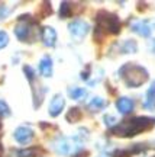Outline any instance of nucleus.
<instances>
[{
	"mask_svg": "<svg viewBox=\"0 0 155 157\" xmlns=\"http://www.w3.org/2000/svg\"><path fill=\"white\" fill-rule=\"evenodd\" d=\"M154 122L155 119H152V118L136 117L117 124L113 128V134L117 135V137H133V135L141 134L145 129H149L154 125Z\"/></svg>",
	"mask_w": 155,
	"mask_h": 157,
	"instance_id": "f257e3e1",
	"label": "nucleus"
},
{
	"mask_svg": "<svg viewBox=\"0 0 155 157\" xmlns=\"http://www.w3.org/2000/svg\"><path fill=\"white\" fill-rule=\"evenodd\" d=\"M119 77L123 78V82L126 83L127 87H141L142 84L149 78L148 70L139 64H133V63H127L125 66L119 68Z\"/></svg>",
	"mask_w": 155,
	"mask_h": 157,
	"instance_id": "f03ea898",
	"label": "nucleus"
},
{
	"mask_svg": "<svg viewBox=\"0 0 155 157\" xmlns=\"http://www.w3.org/2000/svg\"><path fill=\"white\" fill-rule=\"evenodd\" d=\"M83 147V143L78 140L77 135L74 137H65L60 135L52 141V148L61 156H71L74 153H78Z\"/></svg>",
	"mask_w": 155,
	"mask_h": 157,
	"instance_id": "7ed1b4c3",
	"label": "nucleus"
},
{
	"mask_svg": "<svg viewBox=\"0 0 155 157\" xmlns=\"http://www.w3.org/2000/svg\"><path fill=\"white\" fill-rule=\"evenodd\" d=\"M96 21H97V26L101 28L103 31L106 29L109 34H119L120 32V21L116 15H112L107 12H99Z\"/></svg>",
	"mask_w": 155,
	"mask_h": 157,
	"instance_id": "20e7f679",
	"label": "nucleus"
},
{
	"mask_svg": "<svg viewBox=\"0 0 155 157\" xmlns=\"http://www.w3.org/2000/svg\"><path fill=\"white\" fill-rule=\"evenodd\" d=\"M89 31L90 25L84 19H76L68 25V32H70V35L72 36L74 41H81L86 35L89 34Z\"/></svg>",
	"mask_w": 155,
	"mask_h": 157,
	"instance_id": "39448f33",
	"label": "nucleus"
},
{
	"mask_svg": "<svg viewBox=\"0 0 155 157\" xmlns=\"http://www.w3.org/2000/svg\"><path fill=\"white\" fill-rule=\"evenodd\" d=\"M154 29H155V21L138 19V21H133L131 23V31L138 34L139 36H144V38H149Z\"/></svg>",
	"mask_w": 155,
	"mask_h": 157,
	"instance_id": "423d86ee",
	"label": "nucleus"
},
{
	"mask_svg": "<svg viewBox=\"0 0 155 157\" xmlns=\"http://www.w3.org/2000/svg\"><path fill=\"white\" fill-rule=\"evenodd\" d=\"M35 137V132H33L32 128H29L26 125H20L15 129L13 132V138L16 140V143H19L20 146H28L29 143L33 140Z\"/></svg>",
	"mask_w": 155,
	"mask_h": 157,
	"instance_id": "0eeeda50",
	"label": "nucleus"
},
{
	"mask_svg": "<svg viewBox=\"0 0 155 157\" xmlns=\"http://www.w3.org/2000/svg\"><path fill=\"white\" fill-rule=\"evenodd\" d=\"M28 16L25 15V17H20V22L15 26V35L19 41H28L29 34H31V23L28 22Z\"/></svg>",
	"mask_w": 155,
	"mask_h": 157,
	"instance_id": "6e6552de",
	"label": "nucleus"
},
{
	"mask_svg": "<svg viewBox=\"0 0 155 157\" xmlns=\"http://www.w3.org/2000/svg\"><path fill=\"white\" fill-rule=\"evenodd\" d=\"M65 106V99L62 95H55L50 102V106H48V113L51 117H58L62 112V109Z\"/></svg>",
	"mask_w": 155,
	"mask_h": 157,
	"instance_id": "1a4fd4ad",
	"label": "nucleus"
},
{
	"mask_svg": "<svg viewBox=\"0 0 155 157\" xmlns=\"http://www.w3.org/2000/svg\"><path fill=\"white\" fill-rule=\"evenodd\" d=\"M133 108H135V102H133V99L127 98V96H120V98L116 101L117 112L122 113V115H127V113H131L133 111Z\"/></svg>",
	"mask_w": 155,
	"mask_h": 157,
	"instance_id": "9d476101",
	"label": "nucleus"
},
{
	"mask_svg": "<svg viewBox=\"0 0 155 157\" xmlns=\"http://www.w3.org/2000/svg\"><path fill=\"white\" fill-rule=\"evenodd\" d=\"M41 38L45 47H54L57 42V32L52 26H44L41 31Z\"/></svg>",
	"mask_w": 155,
	"mask_h": 157,
	"instance_id": "9b49d317",
	"label": "nucleus"
},
{
	"mask_svg": "<svg viewBox=\"0 0 155 157\" xmlns=\"http://www.w3.org/2000/svg\"><path fill=\"white\" fill-rule=\"evenodd\" d=\"M52 68H54V64H52V58L50 56H44L39 61L38 70L39 74L42 77H51L52 76Z\"/></svg>",
	"mask_w": 155,
	"mask_h": 157,
	"instance_id": "f8f14e48",
	"label": "nucleus"
},
{
	"mask_svg": "<svg viewBox=\"0 0 155 157\" xmlns=\"http://www.w3.org/2000/svg\"><path fill=\"white\" fill-rule=\"evenodd\" d=\"M144 108L146 111H155V80L151 83V86L146 90L144 101Z\"/></svg>",
	"mask_w": 155,
	"mask_h": 157,
	"instance_id": "ddd939ff",
	"label": "nucleus"
},
{
	"mask_svg": "<svg viewBox=\"0 0 155 157\" xmlns=\"http://www.w3.org/2000/svg\"><path fill=\"white\" fill-rule=\"evenodd\" d=\"M107 106V101H105L103 98H100V96H94L90 99V102L87 103V108H89L91 112H99L101 109H105Z\"/></svg>",
	"mask_w": 155,
	"mask_h": 157,
	"instance_id": "4468645a",
	"label": "nucleus"
},
{
	"mask_svg": "<svg viewBox=\"0 0 155 157\" xmlns=\"http://www.w3.org/2000/svg\"><path fill=\"white\" fill-rule=\"evenodd\" d=\"M68 96L71 98L72 101H83L84 98L87 96V90L84 87L71 86V87H68Z\"/></svg>",
	"mask_w": 155,
	"mask_h": 157,
	"instance_id": "2eb2a0df",
	"label": "nucleus"
},
{
	"mask_svg": "<svg viewBox=\"0 0 155 157\" xmlns=\"http://www.w3.org/2000/svg\"><path fill=\"white\" fill-rule=\"evenodd\" d=\"M120 51L123 54H135L138 51V44L135 39H126L120 47Z\"/></svg>",
	"mask_w": 155,
	"mask_h": 157,
	"instance_id": "dca6fc26",
	"label": "nucleus"
},
{
	"mask_svg": "<svg viewBox=\"0 0 155 157\" xmlns=\"http://www.w3.org/2000/svg\"><path fill=\"white\" fill-rule=\"evenodd\" d=\"M33 154H35L33 148H20L10 151V157H33Z\"/></svg>",
	"mask_w": 155,
	"mask_h": 157,
	"instance_id": "f3484780",
	"label": "nucleus"
},
{
	"mask_svg": "<svg viewBox=\"0 0 155 157\" xmlns=\"http://www.w3.org/2000/svg\"><path fill=\"white\" fill-rule=\"evenodd\" d=\"M81 119V111L78 108H70V111L67 113V121L68 122H77Z\"/></svg>",
	"mask_w": 155,
	"mask_h": 157,
	"instance_id": "a211bd4d",
	"label": "nucleus"
},
{
	"mask_svg": "<svg viewBox=\"0 0 155 157\" xmlns=\"http://www.w3.org/2000/svg\"><path fill=\"white\" fill-rule=\"evenodd\" d=\"M71 13V5L68 2H62L61 6H60V17H68Z\"/></svg>",
	"mask_w": 155,
	"mask_h": 157,
	"instance_id": "6ab92c4d",
	"label": "nucleus"
},
{
	"mask_svg": "<svg viewBox=\"0 0 155 157\" xmlns=\"http://www.w3.org/2000/svg\"><path fill=\"white\" fill-rule=\"evenodd\" d=\"M10 108H9V105L6 103L3 99H0V118H5V117H10Z\"/></svg>",
	"mask_w": 155,
	"mask_h": 157,
	"instance_id": "aec40b11",
	"label": "nucleus"
},
{
	"mask_svg": "<svg viewBox=\"0 0 155 157\" xmlns=\"http://www.w3.org/2000/svg\"><path fill=\"white\" fill-rule=\"evenodd\" d=\"M23 73H25L29 83H33V80H35V70L31 66H23Z\"/></svg>",
	"mask_w": 155,
	"mask_h": 157,
	"instance_id": "412c9836",
	"label": "nucleus"
},
{
	"mask_svg": "<svg viewBox=\"0 0 155 157\" xmlns=\"http://www.w3.org/2000/svg\"><path fill=\"white\" fill-rule=\"evenodd\" d=\"M103 122H105V125H107L109 128H113V127L117 125V119H116V117H113V115H105V117H103Z\"/></svg>",
	"mask_w": 155,
	"mask_h": 157,
	"instance_id": "4be33fe9",
	"label": "nucleus"
},
{
	"mask_svg": "<svg viewBox=\"0 0 155 157\" xmlns=\"http://www.w3.org/2000/svg\"><path fill=\"white\" fill-rule=\"evenodd\" d=\"M9 44V35L6 31H0V50Z\"/></svg>",
	"mask_w": 155,
	"mask_h": 157,
	"instance_id": "5701e85b",
	"label": "nucleus"
},
{
	"mask_svg": "<svg viewBox=\"0 0 155 157\" xmlns=\"http://www.w3.org/2000/svg\"><path fill=\"white\" fill-rule=\"evenodd\" d=\"M9 13H10V9L2 3V5H0V21H5L6 17L9 16Z\"/></svg>",
	"mask_w": 155,
	"mask_h": 157,
	"instance_id": "b1692460",
	"label": "nucleus"
},
{
	"mask_svg": "<svg viewBox=\"0 0 155 157\" xmlns=\"http://www.w3.org/2000/svg\"><path fill=\"white\" fill-rule=\"evenodd\" d=\"M90 66H87V67H86V70H84V71H81V74H80V77L83 78V80H86V82H89V76H90Z\"/></svg>",
	"mask_w": 155,
	"mask_h": 157,
	"instance_id": "393cba45",
	"label": "nucleus"
},
{
	"mask_svg": "<svg viewBox=\"0 0 155 157\" xmlns=\"http://www.w3.org/2000/svg\"><path fill=\"white\" fill-rule=\"evenodd\" d=\"M149 51L152 52V54H155V38L151 39V42H149Z\"/></svg>",
	"mask_w": 155,
	"mask_h": 157,
	"instance_id": "a878e982",
	"label": "nucleus"
},
{
	"mask_svg": "<svg viewBox=\"0 0 155 157\" xmlns=\"http://www.w3.org/2000/svg\"><path fill=\"white\" fill-rule=\"evenodd\" d=\"M89 156V153L87 151H78V153H76V156L74 157H87Z\"/></svg>",
	"mask_w": 155,
	"mask_h": 157,
	"instance_id": "bb28decb",
	"label": "nucleus"
},
{
	"mask_svg": "<svg viewBox=\"0 0 155 157\" xmlns=\"http://www.w3.org/2000/svg\"><path fill=\"white\" fill-rule=\"evenodd\" d=\"M97 157H109V154H106V153H101V154H99Z\"/></svg>",
	"mask_w": 155,
	"mask_h": 157,
	"instance_id": "cd10ccee",
	"label": "nucleus"
}]
</instances>
